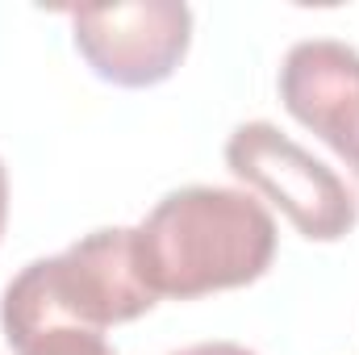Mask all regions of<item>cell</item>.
<instances>
[{
    "label": "cell",
    "mask_w": 359,
    "mask_h": 355,
    "mask_svg": "<svg viewBox=\"0 0 359 355\" xmlns=\"http://www.w3.org/2000/svg\"><path fill=\"white\" fill-rule=\"evenodd\" d=\"M155 293L142 280L134 230L109 226L72 243L63 255L25 264L0 297V326L8 347H25L50 330L104 335L117 322H134L155 309Z\"/></svg>",
    "instance_id": "cell-2"
},
{
    "label": "cell",
    "mask_w": 359,
    "mask_h": 355,
    "mask_svg": "<svg viewBox=\"0 0 359 355\" xmlns=\"http://www.w3.org/2000/svg\"><path fill=\"white\" fill-rule=\"evenodd\" d=\"M76 51L117 88L163 84L192 42V8L180 0H134L72 13Z\"/></svg>",
    "instance_id": "cell-4"
},
{
    "label": "cell",
    "mask_w": 359,
    "mask_h": 355,
    "mask_svg": "<svg viewBox=\"0 0 359 355\" xmlns=\"http://www.w3.org/2000/svg\"><path fill=\"white\" fill-rule=\"evenodd\" d=\"M176 355H255V351H247L238 343H196V347H184Z\"/></svg>",
    "instance_id": "cell-6"
},
{
    "label": "cell",
    "mask_w": 359,
    "mask_h": 355,
    "mask_svg": "<svg viewBox=\"0 0 359 355\" xmlns=\"http://www.w3.org/2000/svg\"><path fill=\"white\" fill-rule=\"evenodd\" d=\"M134 251L155 297L192 301L259 280L276 260V222L251 192L188 184L134 226Z\"/></svg>",
    "instance_id": "cell-1"
},
{
    "label": "cell",
    "mask_w": 359,
    "mask_h": 355,
    "mask_svg": "<svg viewBox=\"0 0 359 355\" xmlns=\"http://www.w3.org/2000/svg\"><path fill=\"white\" fill-rule=\"evenodd\" d=\"M226 168L280 205L309 243H339L355 230L359 201L343 176L271 121H243L226 138Z\"/></svg>",
    "instance_id": "cell-3"
},
{
    "label": "cell",
    "mask_w": 359,
    "mask_h": 355,
    "mask_svg": "<svg viewBox=\"0 0 359 355\" xmlns=\"http://www.w3.org/2000/svg\"><path fill=\"white\" fill-rule=\"evenodd\" d=\"M284 109L313 130L359 180V51L339 38H305L280 67Z\"/></svg>",
    "instance_id": "cell-5"
},
{
    "label": "cell",
    "mask_w": 359,
    "mask_h": 355,
    "mask_svg": "<svg viewBox=\"0 0 359 355\" xmlns=\"http://www.w3.org/2000/svg\"><path fill=\"white\" fill-rule=\"evenodd\" d=\"M4 217H8V172L0 163V234H4Z\"/></svg>",
    "instance_id": "cell-7"
}]
</instances>
